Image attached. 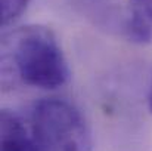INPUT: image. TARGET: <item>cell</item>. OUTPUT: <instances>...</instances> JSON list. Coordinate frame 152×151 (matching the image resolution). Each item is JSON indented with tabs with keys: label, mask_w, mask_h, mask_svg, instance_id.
<instances>
[{
	"label": "cell",
	"mask_w": 152,
	"mask_h": 151,
	"mask_svg": "<svg viewBox=\"0 0 152 151\" xmlns=\"http://www.w3.org/2000/svg\"><path fill=\"white\" fill-rule=\"evenodd\" d=\"M3 82L10 77L31 88L59 89L69 79V67L55 33L49 27L31 24L3 36Z\"/></svg>",
	"instance_id": "6da1fadb"
},
{
	"label": "cell",
	"mask_w": 152,
	"mask_h": 151,
	"mask_svg": "<svg viewBox=\"0 0 152 151\" xmlns=\"http://www.w3.org/2000/svg\"><path fill=\"white\" fill-rule=\"evenodd\" d=\"M30 127L39 151H92V132L81 111L66 99L34 104Z\"/></svg>",
	"instance_id": "7a4b0ae2"
},
{
	"label": "cell",
	"mask_w": 152,
	"mask_h": 151,
	"mask_svg": "<svg viewBox=\"0 0 152 151\" xmlns=\"http://www.w3.org/2000/svg\"><path fill=\"white\" fill-rule=\"evenodd\" d=\"M0 151H39L31 127L13 110L3 108L0 114Z\"/></svg>",
	"instance_id": "3957f363"
},
{
	"label": "cell",
	"mask_w": 152,
	"mask_h": 151,
	"mask_svg": "<svg viewBox=\"0 0 152 151\" xmlns=\"http://www.w3.org/2000/svg\"><path fill=\"white\" fill-rule=\"evenodd\" d=\"M124 33L133 43L152 45V0H130Z\"/></svg>",
	"instance_id": "277c9868"
},
{
	"label": "cell",
	"mask_w": 152,
	"mask_h": 151,
	"mask_svg": "<svg viewBox=\"0 0 152 151\" xmlns=\"http://www.w3.org/2000/svg\"><path fill=\"white\" fill-rule=\"evenodd\" d=\"M74 4L83 10L89 18H93L98 24H111L114 16L112 0H72Z\"/></svg>",
	"instance_id": "5b68a950"
},
{
	"label": "cell",
	"mask_w": 152,
	"mask_h": 151,
	"mask_svg": "<svg viewBox=\"0 0 152 151\" xmlns=\"http://www.w3.org/2000/svg\"><path fill=\"white\" fill-rule=\"evenodd\" d=\"M31 0H0V19L3 27L15 24L27 10Z\"/></svg>",
	"instance_id": "8992f818"
},
{
	"label": "cell",
	"mask_w": 152,
	"mask_h": 151,
	"mask_svg": "<svg viewBox=\"0 0 152 151\" xmlns=\"http://www.w3.org/2000/svg\"><path fill=\"white\" fill-rule=\"evenodd\" d=\"M148 107H149V110L152 113V82H151V86H149V94H148Z\"/></svg>",
	"instance_id": "52a82bcc"
}]
</instances>
